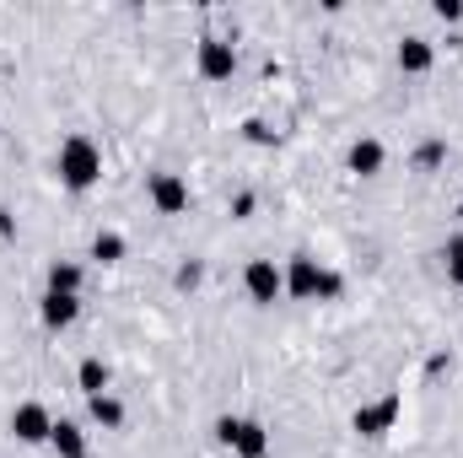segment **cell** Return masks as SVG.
Masks as SVG:
<instances>
[{"mask_svg":"<svg viewBox=\"0 0 463 458\" xmlns=\"http://www.w3.org/2000/svg\"><path fill=\"white\" fill-rule=\"evenodd\" d=\"M60 184L65 189H92L98 178H103V151L87 140V135H71L65 146H60Z\"/></svg>","mask_w":463,"mask_h":458,"instance_id":"6da1fadb","label":"cell"},{"mask_svg":"<svg viewBox=\"0 0 463 458\" xmlns=\"http://www.w3.org/2000/svg\"><path fill=\"white\" fill-rule=\"evenodd\" d=\"M216 437L227 443L237 458H264L269 453V432L259 426V421H237V415H222L216 421Z\"/></svg>","mask_w":463,"mask_h":458,"instance_id":"7a4b0ae2","label":"cell"},{"mask_svg":"<svg viewBox=\"0 0 463 458\" xmlns=\"http://www.w3.org/2000/svg\"><path fill=\"white\" fill-rule=\"evenodd\" d=\"M399 410H404V399H399V394H388V399H377V405H361V410L350 415V426H355L361 437H388V432H393V421H399Z\"/></svg>","mask_w":463,"mask_h":458,"instance_id":"3957f363","label":"cell"},{"mask_svg":"<svg viewBox=\"0 0 463 458\" xmlns=\"http://www.w3.org/2000/svg\"><path fill=\"white\" fill-rule=\"evenodd\" d=\"M242 286H248V297H253L259 308H269V302L286 291V275L275 270V259H253V264L242 270Z\"/></svg>","mask_w":463,"mask_h":458,"instance_id":"277c9868","label":"cell"},{"mask_svg":"<svg viewBox=\"0 0 463 458\" xmlns=\"http://www.w3.org/2000/svg\"><path fill=\"white\" fill-rule=\"evenodd\" d=\"M49 432H54V415L38 399H27V405L11 410V437L16 443H49Z\"/></svg>","mask_w":463,"mask_h":458,"instance_id":"5b68a950","label":"cell"},{"mask_svg":"<svg viewBox=\"0 0 463 458\" xmlns=\"http://www.w3.org/2000/svg\"><path fill=\"white\" fill-rule=\"evenodd\" d=\"M324 275H329V270H324L318 259L297 253V259H291V270H286V291H291L297 302H313V297L324 291Z\"/></svg>","mask_w":463,"mask_h":458,"instance_id":"8992f818","label":"cell"},{"mask_svg":"<svg viewBox=\"0 0 463 458\" xmlns=\"http://www.w3.org/2000/svg\"><path fill=\"white\" fill-rule=\"evenodd\" d=\"M151 205H156L162 216H184V211H189V184H184L178 173H156V178H151Z\"/></svg>","mask_w":463,"mask_h":458,"instance_id":"52a82bcc","label":"cell"},{"mask_svg":"<svg viewBox=\"0 0 463 458\" xmlns=\"http://www.w3.org/2000/svg\"><path fill=\"white\" fill-rule=\"evenodd\" d=\"M232 71H237L232 38H205V43H200V76H205V81H227Z\"/></svg>","mask_w":463,"mask_h":458,"instance_id":"ba28073f","label":"cell"},{"mask_svg":"<svg viewBox=\"0 0 463 458\" xmlns=\"http://www.w3.org/2000/svg\"><path fill=\"white\" fill-rule=\"evenodd\" d=\"M38 313H43V324H49V329H71V324L81 319V297H60V291H43Z\"/></svg>","mask_w":463,"mask_h":458,"instance_id":"9c48e42d","label":"cell"},{"mask_svg":"<svg viewBox=\"0 0 463 458\" xmlns=\"http://www.w3.org/2000/svg\"><path fill=\"white\" fill-rule=\"evenodd\" d=\"M350 173H361V178H377L383 173V162H388V151H383V140H372V135H361L355 146H350Z\"/></svg>","mask_w":463,"mask_h":458,"instance_id":"30bf717a","label":"cell"},{"mask_svg":"<svg viewBox=\"0 0 463 458\" xmlns=\"http://www.w3.org/2000/svg\"><path fill=\"white\" fill-rule=\"evenodd\" d=\"M49 443H54V453L60 458H87V432H81L76 421H54Z\"/></svg>","mask_w":463,"mask_h":458,"instance_id":"8fae6325","label":"cell"},{"mask_svg":"<svg viewBox=\"0 0 463 458\" xmlns=\"http://www.w3.org/2000/svg\"><path fill=\"white\" fill-rule=\"evenodd\" d=\"M431 60H437V49H431L426 38H404V43H399V71L426 76V71H431Z\"/></svg>","mask_w":463,"mask_h":458,"instance_id":"7c38bea8","label":"cell"},{"mask_svg":"<svg viewBox=\"0 0 463 458\" xmlns=\"http://www.w3.org/2000/svg\"><path fill=\"white\" fill-rule=\"evenodd\" d=\"M49 291H60V297H76V291H81V264H71V259H54V264H49Z\"/></svg>","mask_w":463,"mask_h":458,"instance_id":"4fadbf2b","label":"cell"},{"mask_svg":"<svg viewBox=\"0 0 463 458\" xmlns=\"http://www.w3.org/2000/svg\"><path fill=\"white\" fill-rule=\"evenodd\" d=\"M76 383H81V394H87V399H98V394L109 388V367H103L98 356H87V361L76 367Z\"/></svg>","mask_w":463,"mask_h":458,"instance_id":"5bb4252c","label":"cell"},{"mask_svg":"<svg viewBox=\"0 0 463 458\" xmlns=\"http://www.w3.org/2000/svg\"><path fill=\"white\" fill-rule=\"evenodd\" d=\"M87 405H92V421H98V426H109V432H114V426H124V405H118V399L98 394V399H87Z\"/></svg>","mask_w":463,"mask_h":458,"instance_id":"9a60e30c","label":"cell"},{"mask_svg":"<svg viewBox=\"0 0 463 458\" xmlns=\"http://www.w3.org/2000/svg\"><path fill=\"white\" fill-rule=\"evenodd\" d=\"M92 259H98V264H118V259H124V237H118V232H98V237H92Z\"/></svg>","mask_w":463,"mask_h":458,"instance_id":"2e32d148","label":"cell"},{"mask_svg":"<svg viewBox=\"0 0 463 458\" xmlns=\"http://www.w3.org/2000/svg\"><path fill=\"white\" fill-rule=\"evenodd\" d=\"M442 162H448V146H442V140H426V146L415 151V167H420V173H437Z\"/></svg>","mask_w":463,"mask_h":458,"instance_id":"e0dca14e","label":"cell"},{"mask_svg":"<svg viewBox=\"0 0 463 458\" xmlns=\"http://www.w3.org/2000/svg\"><path fill=\"white\" fill-rule=\"evenodd\" d=\"M442 259H448V281H453V286H463V232H458V237H448Z\"/></svg>","mask_w":463,"mask_h":458,"instance_id":"ac0fdd59","label":"cell"},{"mask_svg":"<svg viewBox=\"0 0 463 458\" xmlns=\"http://www.w3.org/2000/svg\"><path fill=\"white\" fill-rule=\"evenodd\" d=\"M340 291H345V281H340V275H335V270H329V275H324V291H318V302H335V297H340Z\"/></svg>","mask_w":463,"mask_h":458,"instance_id":"d6986e66","label":"cell"},{"mask_svg":"<svg viewBox=\"0 0 463 458\" xmlns=\"http://www.w3.org/2000/svg\"><path fill=\"white\" fill-rule=\"evenodd\" d=\"M242 129H248V140H259V146H269V140H275V135H269V124H259V119H248Z\"/></svg>","mask_w":463,"mask_h":458,"instance_id":"ffe728a7","label":"cell"},{"mask_svg":"<svg viewBox=\"0 0 463 458\" xmlns=\"http://www.w3.org/2000/svg\"><path fill=\"white\" fill-rule=\"evenodd\" d=\"M431 11H437V16H442V22H458V16H463V5H458V0H437V5H431Z\"/></svg>","mask_w":463,"mask_h":458,"instance_id":"44dd1931","label":"cell"},{"mask_svg":"<svg viewBox=\"0 0 463 458\" xmlns=\"http://www.w3.org/2000/svg\"><path fill=\"white\" fill-rule=\"evenodd\" d=\"M178 286H184V291L200 286V264H184V270H178Z\"/></svg>","mask_w":463,"mask_h":458,"instance_id":"7402d4cb","label":"cell"},{"mask_svg":"<svg viewBox=\"0 0 463 458\" xmlns=\"http://www.w3.org/2000/svg\"><path fill=\"white\" fill-rule=\"evenodd\" d=\"M16 232V222H11V211H0V237H11Z\"/></svg>","mask_w":463,"mask_h":458,"instance_id":"603a6c76","label":"cell"},{"mask_svg":"<svg viewBox=\"0 0 463 458\" xmlns=\"http://www.w3.org/2000/svg\"><path fill=\"white\" fill-rule=\"evenodd\" d=\"M458 216H463V211H458Z\"/></svg>","mask_w":463,"mask_h":458,"instance_id":"cb8c5ba5","label":"cell"}]
</instances>
